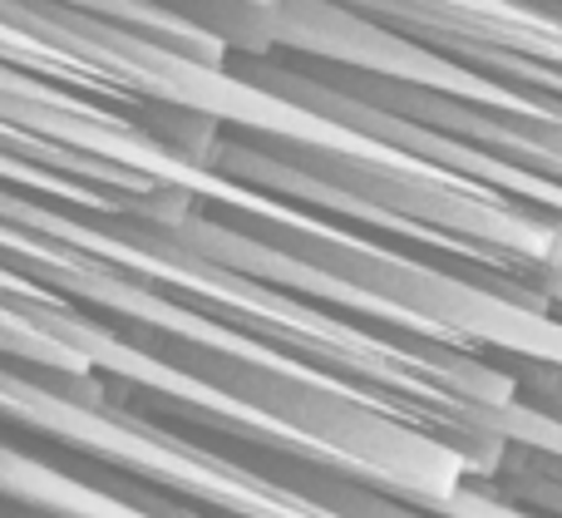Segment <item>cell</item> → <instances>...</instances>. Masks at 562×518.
<instances>
[{
  "mask_svg": "<svg viewBox=\"0 0 562 518\" xmlns=\"http://www.w3.org/2000/svg\"><path fill=\"white\" fill-rule=\"evenodd\" d=\"M5 450H10V444H0V480H5Z\"/></svg>",
  "mask_w": 562,
  "mask_h": 518,
  "instance_id": "1",
  "label": "cell"
}]
</instances>
